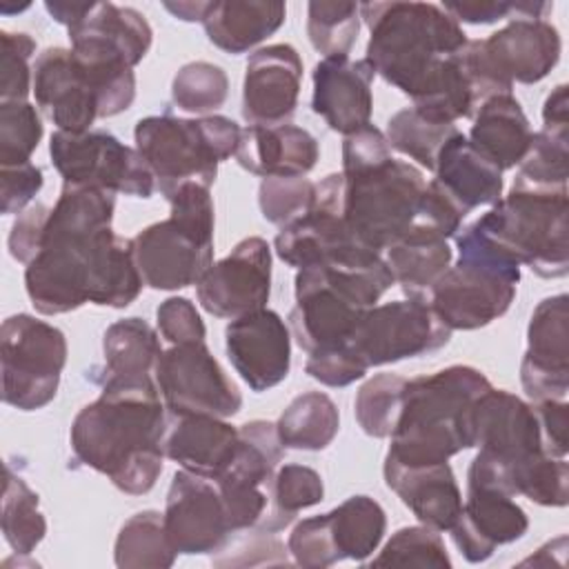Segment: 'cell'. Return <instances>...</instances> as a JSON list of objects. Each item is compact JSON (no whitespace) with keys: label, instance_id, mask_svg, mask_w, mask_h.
Segmentation results:
<instances>
[{"label":"cell","instance_id":"1","mask_svg":"<svg viewBox=\"0 0 569 569\" xmlns=\"http://www.w3.org/2000/svg\"><path fill=\"white\" fill-rule=\"evenodd\" d=\"M111 191L62 182L38 256L24 269L31 305L42 316L87 302L124 309L142 291L131 238L113 233Z\"/></svg>","mask_w":569,"mask_h":569},{"label":"cell","instance_id":"2","mask_svg":"<svg viewBox=\"0 0 569 569\" xmlns=\"http://www.w3.org/2000/svg\"><path fill=\"white\" fill-rule=\"evenodd\" d=\"M369 27L367 62L389 84L411 98L413 109L433 122L453 124L478 109L462 49V27L431 2H362Z\"/></svg>","mask_w":569,"mask_h":569},{"label":"cell","instance_id":"3","mask_svg":"<svg viewBox=\"0 0 569 569\" xmlns=\"http://www.w3.org/2000/svg\"><path fill=\"white\" fill-rule=\"evenodd\" d=\"M153 378L104 382L102 393L84 405L71 425L73 456L104 473L129 496L153 489L162 473L167 407Z\"/></svg>","mask_w":569,"mask_h":569},{"label":"cell","instance_id":"4","mask_svg":"<svg viewBox=\"0 0 569 569\" xmlns=\"http://www.w3.org/2000/svg\"><path fill=\"white\" fill-rule=\"evenodd\" d=\"M569 191L513 180L509 196L456 236L460 256L498 264H527L540 278L569 271Z\"/></svg>","mask_w":569,"mask_h":569},{"label":"cell","instance_id":"5","mask_svg":"<svg viewBox=\"0 0 569 569\" xmlns=\"http://www.w3.org/2000/svg\"><path fill=\"white\" fill-rule=\"evenodd\" d=\"M489 389V378L469 365H451L407 380L402 411L385 458L422 467L449 462L458 451L471 449V409Z\"/></svg>","mask_w":569,"mask_h":569},{"label":"cell","instance_id":"6","mask_svg":"<svg viewBox=\"0 0 569 569\" xmlns=\"http://www.w3.org/2000/svg\"><path fill=\"white\" fill-rule=\"evenodd\" d=\"M393 276L380 253L298 269L291 336L307 356L342 347L367 309L391 289Z\"/></svg>","mask_w":569,"mask_h":569},{"label":"cell","instance_id":"7","mask_svg":"<svg viewBox=\"0 0 569 569\" xmlns=\"http://www.w3.org/2000/svg\"><path fill=\"white\" fill-rule=\"evenodd\" d=\"M171 204L167 220L153 222L131 238L142 282L173 291L196 284L213 260V200L209 187L184 182L162 193Z\"/></svg>","mask_w":569,"mask_h":569},{"label":"cell","instance_id":"8","mask_svg":"<svg viewBox=\"0 0 569 569\" xmlns=\"http://www.w3.org/2000/svg\"><path fill=\"white\" fill-rule=\"evenodd\" d=\"M240 127L227 116L176 118L171 113L138 120L133 138L136 149L156 176L160 193L198 182L211 187L218 164L236 156Z\"/></svg>","mask_w":569,"mask_h":569},{"label":"cell","instance_id":"9","mask_svg":"<svg viewBox=\"0 0 569 569\" xmlns=\"http://www.w3.org/2000/svg\"><path fill=\"white\" fill-rule=\"evenodd\" d=\"M345 220L349 231L369 249L387 251L418 218L427 180L402 160L345 176Z\"/></svg>","mask_w":569,"mask_h":569},{"label":"cell","instance_id":"10","mask_svg":"<svg viewBox=\"0 0 569 569\" xmlns=\"http://www.w3.org/2000/svg\"><path fill=\"white\" fill-rule=\"evenodd\" d=\"M478 102L511 93L513 82H540L560 60V33L542 18H513L487 40H469L462 49Z\"/></svg>","mask_w":569,"mask_h":569},{"label":"cell","instance_id":"11","mask_svg":"<svg viewBox=\"0 0 569 569\" xmlns=\"http://www.w3.org/2000/svg\"><path fill=\"white\" fill-rule=\"evenodd\" d=\"M2 400L20 411L47 407L67 365L64 333L29 313L9 316L0 327Z\"/></svg>","mask_w":569,"mask_h":569},{"label":"cell","instance_id":"12","mask_svg":"<svg viewBox=\"0 0 569 569\" xmlns=\"http://www.w3.org/2000/svg\"><path fill=\"white\" fill-rule=\"evenodd\" d=\"M51 162L67 184L96 187L111 193L151 198L156 176L138 153L104 129L82 133L56 131L49 142Z\"/></svg>","mask_w":569,"mask_h":569},{"label":"cell","instance_id":"13","mask_svg":"<svg viewBox=\"0 0 569 569\" xmlns=\"http://www.w3.org/2000/svg\"><path fill=\"white\" fill-rule=\"evenodd\" d=\"M520 269L478 256H460L429 289L427 302L453 331H471L498 320L513 302Z\"/></svg>","mask_w":569,"mask_h":569},{"label":"cell","instance_id":"14","mask_svg":"<svg viewBox=\"0 0 569 569\" xmlns=\"http://www.w3.org/2000/svg\"><path fill=\"white\" fill-rule=\"evenodd\" d=\"M449 338L451 329L427 298H407L367 309L351 336V347L371 369L438 351Z\"/></svg>","mask_w":569,"mask_h":569},{"label":"cell","instance_id":"15","mask_svg":"<svg viewBox=\"0 0 569 569\" xmlns=\"http://www.w3.org/2000/svg\"><path fill=\"white\" fill-rule=\"evenodd\" d=\"M153 376L169 413L231 418L242 407L236 382L204 342L171 345L160 353Z\"/></svg>","mask_w":569,"mask_h":569},{"label":"cell","instance_id":"16","mask_svg":"<svg viewBox=\"0 0 569 569\" xmlns=\"http://www.w3.org/2000/svg\"><path fill=\"white\" fill-rule=\"evenodd\" d=\"M362 244L345 220V178L329 173L316 184V196L305 216L282 227L276 236V253L289 267L302 269L309 264L345 258Z\"/></svg>","mask_w":569,"mask_h":569},{"label":"cell","instance_id":"17","mask_svg":"<svg viewBox=\"0 0 569 569\" xmlns=\"http://www.w3.org/2000/svg\"><path fill=\"white\" fill-rule=\"evenodd\" d=\"M198 302L216 318H240L267 305L271 293V249L249 236L229 256L211 262L196 282Z\"/></svg>","mask_w":569,"mask_h":569},{"label":"cell","instance_id":"18","mask_svg":"<svg viewBox=\"0 0 569 569\" xmlns=\"http://www.w3.org/2000/svg\"><path fill=\"white\" fill-rule=\"evenodd\" d=\"M162 518L171 547L184 556L220 551L233 533L216 482L187 469L173 473Z\"/></svg>","mask_w":569,"mask_h":569},{"label":"cell","instance_id":"19","mask_svg":"<svg viewBox=\"0 0 569 569\" xmlns=\"http://www.w3.org/2000/svg\"><path fill=\"white\" fill-rule=\"evenodd\" d=\"M469 433L471 447L505 467L507 480L511 467L545 451L533 405L505 389L491 387L473 402Z\"/></svg>","mask_w":569,"mask_h":569},{"label":"cell","instance_id":"20","mask_svg":"<svg viewBox=\"0 0 569 569\" xmlns=\"http://www.w3.org/2000/svg\"><path fill=\"white\" fill-rule=\"evenodd\" d=\"M569 298L558 293L538 302L527 329L520 382L533 402L565 400L569 391Z\"/></svg>","mask_w":569,"mask_h":569},{"label":"cell","instance_id":"21","mask_svg":"<svg viewBox=\"0 0 569 569\" xmlns=\"http://www.w3.org/2000/svg\"><path fill=\"white\" fill-rule=\"evenodd\" d=\"M224 347L233 369L253 391H267L289 376L291 331L267 307L233 318L224 329Z\"/></svg>","mask_w":569,"mask_h":569},{"label":"cell","instance_id":"22","mask_svg":"<svg viewBox=\"0 0 569 569\" xmlns=\"http://www.w3.org/2000/svg\"><path fill=\"white\" fill-rule=\"evenodd\" d=\"M33 93L42 113L60 131L82 133L100 118L98 93L71 49L49 47L38 56Z\"/></svg>","mask_w":569,"mask_h":569},{"label":"cell","instance_id":"23","mask_svg":"<svg viewBox=\"0 0 569 569\" xmlns=\"http://www.w3.org/2000/svg\"><path fill=\"white\" fill-rule=\"evenodd\" d=\"M302 60L291 44H269L251 53L242 82V118L249 124H284L296 107Z\"/></svg>","mask_w":569,"mask_h":569},{"label":"cell","instance_id":"24","mask_svg":"<svg viewBox=\"0 0 569 569\" xmlns=\"http://www.w3.org/2000/svg\"><path fill=\"white\" fill-rule=\"evenodd\" d=\"M373 67L349 56H329L313 67L311 109L331 131L349 136L371 120Z\"/></svg>","mask_w":569,"mask_h":569},{"label":"cell","instance_id":"25","mask_svg":"<svg viewBox=\"0 0 569 569\" xmlns=\"http://www.w3.org/2000/svg\"><path fill=\"white\" fill-rule=\"evenodd\" d=\"M527 529L529 518L513 496L489 487H467V500L449 531L462 558L476 565L489 560L500 545L520 540Z\"/></svg>","mask_w":569,"mask_h":569},{"label":"cell","instance_id":"26","mask_svg":"<svg viewBox=\"0 0 569 569\" xmlns=\"http://www.w3.org/2000/svg\"><path fill=\"white\" fill-rule=\"evenodd\" d=\"M71 51L84 60L136 67L147 56L153 31L131 7L96 2L84 20L69 29Z\"/></svg>","mask_w":569,"mask_h":569},{"label":"cell","instance_id":"27","mask_svg":"<svg viewBox=\"0 0 569 569\" xmlns=\"http://www.w3.org/2000/svg\"><path fill=\"white\" fill-rule=\"evenodd\" d=\"M238 429L224 418L204 413H171L162 451L182 469L216 480L233 460Z\"/></svg>","mask_w":569,"mask_h":569},{"label":"cell","instance_id":"28","mask_svg":"<svg viewBox=\"0 0 569 569\" xmlns=\"http://www.w3.org/2000/svg\"><path fill=\"white\" fill-rule=\"evenodd\" d=\"M320 158L318 140L296 124H249L240 131L236 160L260 178L307 176Z\"/></svg>","mask_w":569,"mask_h":569},{"label":"cell","instance_id":"29","mask_svg":"<svg viewBox=\"0 0 569 569\" xmlns=\"http://www.w3.org/2000/svg\"><path fill=\"white\" fill-rule=\"evenodd\" d=\"M382 473L387 487L422 525L436 531H449L456 525L462 511V493L449 462L405 467L385 458Z\"/></svg>","mask_w":569,"mask_h":569},{"label":"cell","instance_id":"30","mask_svg":"<svg viewBox=\"0 0 569 569\" xmlns=\"http://www.w3.org/2000/svg\"><path fill=\"white\" fill-rule=\"evenodd\" d=\"M433 184L465 218L476 207L496 204L502 196V171L480 156L462 131H456L438 153Z\"/></svg>","mask_w":569,"mask_h":569},{"label":"cell","instance_id":"31","mask_svg":"<svg viewBox=\"0 0 569 569\" xmlns=\"http://www.w3.org/2000/svg\"><path fill=\"white\" fill-rule=\"evenodd\" d=\"M449 238L422 218L387 249V267L393 282L407 293V298H427L433 282L451 264Z\"/></svg>","mask_w":569,"mask_h":569},{"label":"cell","instance_id":"32","mask_svg":"<svg viewBox=\"0 0 569 569\" xmlns=\"http://www.w3.org/2000/svg\"><path fill=\"white\" fill-rule=\"evenodd\" d=\"M287 18L280 0H213L202 18L211 44L227 53H244L276 33Z\"/></svg>","mask_w":569,"mask_h":569},{"label":"cell","instance_id":"33","mask_svg":"<svg viewBox=\"0 0 569 569\" xmlns=\"http://www.w3.org/2000/svg\"><path fill=\"white\" fill-rule=\"evenodd\" d=\"M469 131L471 147L500 171L518 167L531 144V127L511 93L487 98L473 113Z\"/></svg>","mask_w":569,"mask_h":569},{"label":"cell","instance_id":"34","mask_svg":"<svg viewBox=\"0 0 569 569\" xmlns=\"http://www.w3.org/2000/svg\"><path fill=\"white\" fill-rule=\"evenodd\" d=\"M162 351L160 338L147 320L138 316L116 320L107 327L102 338L104 376L100 382L149 380Z\"/></svg>","mask_w":569,"mask_h":569},{"label":"cell","instance_id":"35","mask_svg":"<svg viewBox=\"0 0 569 569\" xmlns=\"http://www.w3.org/2000/svg\"><path fill=\"white\" fill-rule=\"evenodd\" d=\"M327 516L329 536L338 560H367L382 542L387 529L385 509L369 496H351Z\"/></svg>","mask_w":569,"mask_h":569},{"label":"cell","instance_id":"36","mask_svg":"<svg viewBox=\"0 0 569 569\" xmlns=\"http://www.w3.org/2000/svg\"><path fill=\"white\" fill-rule=\"evenodd\" d=\"M338 407L322 391L296 396L276 422L282 447L302 451H320L329 447L338 433Z\"/></svg>","mask_w":569,"mask_h":569},{"label":"cell","instance_id":"37","mask_svg":"<svg viewBox=\"0 0 569 569\" xmlns=\"http://www.w3.org/2000/svg\"><path fill=\"white\" fill-rule=\"evenodd\" d=\"M176 556L164 531V518L153 509L133 513L120 527L113 547V560L122 569H167Z\"/></svg>","mask_w":569,"mask_h":569},{"label":"cell","instance_id":"38","mask_svg":"<svg viewBox=\"0 0 569 569\" xmlns=\"http://www.w3.org/2000/svg\"><path fill=\"white\" fill-rule=\"evenodd\" d=\"M38 505V493L7 465L2 493V533L18 556L31 553L47 533V520Z\"/></svg>","mask_w":569,"mask_h":569},{"label":"cell","instance_id":"39","mask_svg":"<svg viewBox=\"0 0 569 569\" xmlns=\"http://www.w3.org/2000/svg\"><path fill=\"white\" fill-rule=\"evenodd\" d=\"M325 485L316 469L305 465H284L276 471L269 489V509L258 529L280 531L298 511L313 507L322 500Z\"/></svg>","mask_w":569,"mask_h":569},{"label":"cell","instance_id":"40","mask_svg":"<svg viewBox=\"0 0 569 569\" xmlns=\"http://www.w3.org/2000/svg\"><path fill=\"white\" fill-rule=\"evenodd\" d=\"M456 124L433 122L413 107L400 109L387 122V142L391 149L409 156L427 171H433L445 142L456 133Z\"/></svg>","mask_w":569,"mask_h":569},{"label":"cell","instance_id":"41","mask_svg":"<svg viewBox=\"0 0 569 569\" xmlns=\"http://www.w3.org/2000/svg\"><path fill=\"white\" fill-rule=\"evenodd\" d=\"M360 31V4L358 2H327L313 0L307 7V36L311 47L329 56H349Z\"/></svg>","mask_w":569,"mask_h":569},{"label":"cell","instance_id":"42","mask_svg":"<svg viewBox=\"0 0 569 569\" xmlns=\"http://www.w3.org/2000/svg\"><path fill=\"white\" fill-rule=\"evenodd\" d=\"M513 496H525L542 507H565L569 502V465L565 458L536 453L509 469Z\"/></svg>","mask_w":569,"mask_h":569},{"label":"cell","instance_id":"43","mask_svg":"<svg viewBox=\"0 0 569 569\" xmlns=\"http://www.w3.org/2000/svg\"><path fill=\"white\" fill-rule=\"evenodd\" d=\"M405 385L407 380L402 376L378 373L358 389L353 411L367 436L389 438L393 433L402 411Z\"/></svg>","mask_w":569,"mask_h":569},{"label":"cell","instance_id":"44","mask_svg":"<svg viewBox=\"0 0 569 569\" xmlns=\"http://www.w3.org/2000/svg\"><path fill=\"white\" fill-rule=\"evenodd\" d=\"M229 96V78L222 67L213 62H189L180 67L171 82V98L178 109L189 113L216 111Z\"/></svg>","mask_w":569,"mask_h":569},{"label":"cell","instance_id":"45","mask_svg":"<svg viewBox=\"0 0 569 569\" xmlns=\"http://www.w3.org/2000/svg\"><path fill=\"white\" fill-rule=\"evenodd\" d=\"M569 133L545 131L531 136V144L518 164L516 180L545 187V189H567L569 178Z\"/></svg>","mask_w":569,"mask_h":569},{"label":"cell","instance_id":"46","mask_svg":"<svg viewBox=\"0 0 569 569\" xmlns=\"http://www.w3.org/2000/svg\"><path fill=\"white\" fill-rule=\"evenodd\" d=\"M371 567H433L449 569L451 560L440 533L427 525L398 529Z\"/></svg>","mask_w":569,"mask_h":569},{"label":"cell","instance_id":"47","mask_svg":"<svg viewBox=\"0 0 569 569\" xmlns=\"http://www.w3.org/2000/svg\"><path fill=\"white\" fill-rule=\"evenodd\" d=\"M40 138L42 120L31 102H0V167L29 162Z\"/></svg>","mask_w":569,"mask_h":569},{"label":"cell","instance_id":"48","mask_svg":"<svg viewBox=\"0 0 569 569\" xmlns=\"http://www.w3.org/2000/svg\"><path fill=\"white\" fill-rule=\"evenodd\" d=\"M313 196L316 184L305 176L264 178L258 189V204L262 218L282 229L309 211Z\"/></svg>","mask_w":569,"mask_h":569},{"label":"cell","instance_id":"49","mask_svg":"<svg viewBox=\"0 0 569 569\" xmlns=\"http://www.w3.org/2000/svg\"><path fill=\"white\" fill-rule=\"evenodd\" d=\"M36 40L22 31L0 33V102L27 100L33 91L31 56Z\"/></svg>","mask_w":569,"mask_h":569},{"label":"cell","instance_id":"50","mask_svg":"<svg viewBox=\"0 0 569 569\" xmlns=\"http://www.w3.org/2000/svg\"><path fill=\"white\" fill-rule=\"evenodd\" d=\"M442 9L460 24H491L505 18H542L553 9L551 2L533 0H447Z\"/></svg>","mask_w":569,"mask_h":569},{"label":"cell","instance_id":"51","mask_svg":"<svg viewBox=\"0 0 569 569\" xmlns=\"http://www.w3.org/2000/svg\"><path fill=\"white\" fill-rule=\"evenodd\" d=\"M287 551L291 553L293 562L305 569H325L340 562L325 513L298 522L289 536Z\"/></svg>","mask_w":569,"mask_h":569},{"label":"cell","instance_id":"52","mask_svg":"<svg viewBox=\"0 0 569 569\" xmlns=\"http://www.w3.org/2000/svg\"><path fill=\"white\" fill-rule=\"evenodd\" d=\"M365 360L358 356V351L351 347V342L333 349H325L318 353H311L305 371L327 387H347L356 380H360L367 373Z\"/></svg>","mask_w":569,"mask_h":569},{"label":"cell","instance_id":"53","mask_svg":"<svg viewBox=\"0 0 569 569\" xmlns=\"http://www.w3.org/2000/svg\"><path fill=\"white\" fill-rule=\"evenodd\" d=\"M216 567H258V565H289L284 545L271 533L256 529L236 547H222L220 556L211 560Z\"/></svg>","mask_w":569,"mask_h":569},{"label":"cell","instance_id":"54","mask_svg":"<svg viewBox=\"0 0 569 569\" xmlns=\"http://www.w3.org/2000/svg\"><path fill=\"white\" fill-rule=\"evenodd\" d=\"M156 322H158L160 336L171 345L204 342V336H207L204 322L196 305L187 298L173 296L162 300L160 307L156 309Z\"/></svg>","mask_w":569,"mask_h":569},{"label":"cell","instance_id":"55","mask_svg":"<svg viewBox=\"0 0 569 569\" xmlns=\"http://www.w3.org/2000/svg\"><path fill=\"white\" fill-rule=\"evenodd\" d=\"M387 160H391V147L387 142V136L380 129H376L373 124H367V127L345 136V142H342V173L345 176L373 169Z\"/></svg>","mask_w":569,"mask_h":569},{"label":"cell","instance_id":"56","mask_svg":"<svg viewBox=\"0 0 569 569\" xmlns=\"http://www.w3.org/2000/svg\"><path fill=\"white\" fill-rule=\"evenodd\" d=\"M42 169L33 162L0 167V211L4 216L22 213L42 189Z\"/></svg>","mask_w":569,"mask_h":569},{"label":"cell","instance_id":"57","mask_svg":"<svg viewBox=\"0 0 569 569\" xmlns=\"http://www.w3.org/2000/svg\"><path fill=\"white\" fill-rule=\"evenodd\" d=\"M49 213L51 209L42 202H36L18 213L9 233V253L13 260L29 264L38 256L44 240Z\"/></svg>","mask_w":569,"mask_h":569},{"label":"cell","instance_id":"58","mask_svg":"<svg viewBox=\"0 0 569 569\" xmlns=\"http://www.w3.org/2000/svg\"><path fill=\"white\" fill-rule=\"evenodd\" d=\"M540 433H542V447L553 458H565L569 451V405L567 400H542L533 405Z\"/></svg>","mask_w":569,"mask_h":569},{"label":"cell","instance_id":"59","mask_svg":"<svg viewBox=\"0 0 569 569\" xmlns=\"http://www.w3.org/2000/svg\"><path fill=\"white\" fill-rule=\"evenodd\" d=\"M569 87L558 84L545 100L542 107V129L569 133Z\"/></svg>","mask_w":569,"mask_h":569},{"label":"cell","instance_id":"60","mask_svg":"<svg viewBox=\"0 0 569 569\" xmlns=\"http://www.w3.org/2000/svg\"><path fill=\"white\" fill-rule=\"evenodd\" d=\"M96 7V2H76V0H47L44 9L49 11V16L64 24L67 29H71L73 24H78L80 20H84L89 16V11Z\"/></svg>","mask_w":569,"mask_h":569},{"label":"cell","instance_id":"61","mask_svg":"<svg viewBox=\"0 0 569 569\" xmlns=\"http://www.w3.org/2000/svg\"><path fill=\"white\" fill-rule=\"evenodd\" d=\"M211 2H200V0H180V2H164V9L171 11L176 18L184 22H202L207 9Z\"/></svg>","mask_w":569,"mask_h":569},{"label":"cell","instance_id":"62","mask_svg":"<svg viewBox=\"0 0 569 569\" xmlns=\"http://www.w3.org/2000/svg\"><path fill=\"white\" fill-rule=\"evenodd\" d=\"M549 551H560V556H562V553L567 551V536H558L556 540H549L547 545H542V547L538 549L536 556L522 560L520 565H522V567H527V565H542V567H549Z\"/></svg>","mask_w":569,"mask_h":569}]
</instances>
